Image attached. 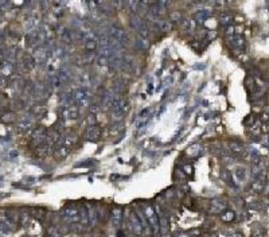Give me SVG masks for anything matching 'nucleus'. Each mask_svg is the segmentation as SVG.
Listing matches in <instances>:
<instances>
[{"instance_id": "9b49d317", "label": "nucleus", "mask_w": 269, "mask_h": 237, "mask_svg": "<svg viewBox=\"0 0 269 237\" xmlns=\"http://www.w3.org/2000/svg\"><path fill=\"white\" fill-rule=\"evenodd\" d=\"M57 80H58L59 85H65V84H67L69 81H70V71H69L66 67H62V69L58 71Z\"/></svg>"}, {"instance_id": "9d476101", "label": "nucleus", "mask_w": 269, "mask_h": 237, "mask_svg": "<svg viewBox=\"0 0 269 237\" xmlns=\"http://www.w3.org/2000/svg\"><path fill=\"white\" fill-rule=\"evenodd\" d=\"M97 46H98V42H97V39L94 38V35L86 34L85 35V49L87 51H93V50H96Z\"/></svg>"}, {"instance_id": "7ed1b4c3", "label": "nucleus", "mask_w": 269, "mask_h": 237, "mask_svg": "<svg viewBox=\"0 0 269 237\" xmlns=\"http://www.w3.org/2000/svg\"><path fill=\"white\" fill-rule=\"evenodd\" d=\"M90 97H92V93H90L89 88L83 86V88H80L74 92V102H76L77 107H86L90 101Z\"/></svg>"}, {"instance_id": "20e7f679", "label": "nucleus", "mask_w": 269, "mask_h": 237, "mask_svg": "<svg viewBox=\"0 0 269 237\" xmlns=\"http://www.w3.org/2000/svg\"><path fill=\"white\" fill-rule=\"evenodd\" d=\"M108 34L117 43H120V45H127V43H129V35H128V34L125 33L123 29H118V27H111Z\"/></svg>"}, {"instance_id": "b1692460", "label": "nucleus", "mask_w": 269, "mask_h": 237, "mask_svg": "<svg viewBox=\"0 0 269 237\" xmlns=\"http://www.w3.org/2000/svg\"><path fill=\"white\" fill-rule=\"evenodd\" d=\"M143 26H144V23H143V22L140 20V19H137V18H136V19H133V20H132V27H133L134 30H137V31H139V30L141 29Z\"/></svg>"}, {"instance_id": "6e6552de", "label": "nucleus", "mask_w": 269, "mask_h": 237, "mask_svg": "<svg viewBox=\"0 0 269 237\" xmlns=\"http://www.w3.org/2000/svg\"><path fill=\"white\" fill-rule=\"evenodd\" d=\"M131 220V224H132V230L133 233H136V235H140V233H143V225H141V221H140V218L137 217V213H132L129 217Z\"/></svg>"}, {"instance_id": "a211bd4d", "label": "nucleus", "mask_w": 269, "mask_h": 237, "mask_svg": "<svg viewBox=\"0 0 269 237\" xmlns=\"http://www.w3.org/2000/svg\"><path fill=\"white\" fill-rule=\"evenodd\" d=\"M229 148H230L233 152H237V154L245 152V151H243V147L240 144V143H237V142H231V143H229Z\"/></svg>"}, {"instance_id": "393cba45", "label": "nucleus", "mask_w": 269, "mask_h": 237, "mask_svg": "<svg viewBox=\"0 0 269 237\" xmlns=\"http://www.w3.org/2000/svg\"><path fill=\"white\" fill-rule=\"evenodd\" d=\"M94 59H96V55H94V54H86V55H85V64H92Z\"/></svg>"}, {"instance_id": "ddd939ff", "label": "nucleus", "mask_w": 269, "mask_h": 237, "mask_svg": "<svg viewBox=\"0 0 269 237\" xmlns=\"http://www.w3.org/2000/svg\"><path fill=\"white\" fill-rule=\"evenodd\" d=\"M87 206V211H89V220H90V226H94L96 225V222H97V210H96V208L94 206H92L90 204H87L86 205Z\"/></svg>"}, {"instance_id": "f257e3e1", "label": "nucleus", "mask_w": 269, "mask_h": 237, "mask_svg": "<svg viewBox=\"0 0 269 237\" xmlns=\"http://www.w3.org/2000/svg\"><path fill=\"white\" fill-rule=\"evenodd\" d=\"M143 213H144L149 226L152 228V232L159 233V229H160V218H159L158 213H156V209H154L151 205L145 204V205H143Z\"/></svg>"}, {"instance_id": "0eeeda50", "label": "nucleus", "mask_w": 269, "mask_h": 237, "mask_svg": "<svg viewBox=\"0 0 269 237\" xmlns=\"http://www.w3.org/2000/svg\"><path fill=\"white\" fill-rule=\"evenodd\" d=\"M85 136L89 142H97V140L101 138V128L94 125V124H92V125L87 128Z\"/></svg>"}, {"instance_id": "5701e85b", "label": "nucleus", "mask_w": 269, "mask_h": 237, "mask_svg": "<svg viewBox=\"0 0 269 237\" xmlns=\"http://www.w3.org/2000/svg\"><path fill=\"white\" fill-rule=\"evenodd\" d=\"M221 218H222L223 221H226V222H227V221H233V220H234V213L229 210V211H226V213L222 214V217H221Z\"/></svg>"}, {"instance_id": "1a4fd4ad", "label": "nucleus", "mask_w": 269, "mask_h": 237, "mask_svg": "<svg viewBox=\"0 0 269 237\" xmlns=\"http://www.w3.org/2000/svg\"><path fill=\"white\" fill-rule=\"evenodd\" d=\"M80 224L82 228H89L90 226V220H89V211H87V206L82 205L81 206V220Z\"/></svg>"}, {"instance_id": "f03ea898", "label": "nucleus", "mask_w": 269, "mask_h": 237, "mask_svg": "<svg viewBox=\"0 0 269 237\" xmlns=\"http://www.w3.org/2000/svg\"><path fill=\"white\" fill-rule=\"evenodd\" d=\"M61 217L69 224H77L81 220V206L77 205H67L62 209Z\"/></svg>"}, {"instance_id": "423d86ee", "label": "nucleus", "mask_w": 269, "mask_h": 237, "mask_svg": "<svg viewBox=\"0 0 269 237\" xmlns=\"http://www.w3.org/2000/svg\"><path fill=\"white\" fill-rule=\"evenodd\" d=\"M61 117L62 120H77L78 109L74 107H63L61 109Z\"/></svg>"}, {"instance_id": "a878e982", "label": "nucleus", "mask_w": 269, "mask_h": 237, "mask_svg": "<svg viewBox=\"0 0 269 237\" xmlns=\"http://www.w3.org/2000/svg\"><path fill=\"white\" fill-rule=\"evenodd\" d=\"M98 111H100V109H98V105H93V107L90 108V112H92L93 115L97 113V112H98Z\"/></svg>"}, {"instance_id": "4468645a", "label": "nucleus", "mask_w": 269, "mask_h": 237, "mask_svg": "<svg viewBox=\"0 0 269 237\" xmlns=\"http://www.w3.org/2000/svg\"><path fill=\"white\" fill-rule=\"evenodd\" d=\"M226 208L225 202H221V199H214L211 202V213H220Z\"/></svg>"}, {"instance_id": "dca6fc26", "label": "nucleus", "mask_w": 269, "mask_h": 237, "mask_svg": "<svg viewBox=\"0 0 269 237\" xmlns=\"http://www.w3.org/2000/svg\"><path fill=\"white\" fill-rule=\"evenodd\" d=\"M246 177V170L243 167H237L236 170H234V178H236L238 182H242L243 179H245Z\"/></svg>"}, {"instance_id": "39448f33", "label": "nucleus", "mask_w": 269, "mask_h": 237, "mask_svg": "<svg viewBox=\"0 0 269 237\" xmlns=\"http://www.w3.org/2000/svg\"><path fill=\"white\" fill-rule=\"evenodd\" d=\"M123 216H124L123 208H120V206L113 208V210H112V225H113V228H116V229L121 228V224H123Z\"/></svg>"}, {"instance_id": "f3484780", "label": "nucleus", "mask_w": 269, "mask_h": 237, "mask_svg": "<svg viewBox=\"0 0 269 237\" xmlns=\"http://www.w3.org/2000/svg\"><path fill=\"white\" fill-rule=\"evenodd\" d=\"M112 101H113V94L112 93H105L102 96V107L104 108H111L112 107Z\"/></svg>"}, {"instance_id": "2eb2a0df", "label": "nucleus", "mask_w": 269, "mask_h": 237, "mask_svg": "<svg viewBox=\"0 0 269 237\" xmlns=\"http://www.w3.org/2000/svg\"><path fill=\"white\" fill-rule=\"evenodd\" d=\"M47 57H49V54H47V50H46V49L40 47V49H38V50L35 51V59L39 62V64L45 62Z\"/></svg>"}, {"instance_id": "bb28decb", "label": "nucleus", "mask_w": 269, "mask_h": 237, "mask_svg": "<svg viewBox=\"0 0 269 237\" xmlns=\"http://www.w3.org/2000/svg\"><path fill=\"white\" fill-rule=\"evenodd\" d=\"M3 147H4V143H3V140H0V149H2Z\"/></svg>"}, {"instance_id": "aec40b11", "label": "nucleus", "mask_w": 269, "mask_h": 237, "mask_svg": "<svg viewBox=\"0 0 269 237\" xmlns=\"http://www.w3.org/2000/svg\"><path fill=\"white\" fill-rule=\"evenodd\" d=\"M61 40L63 43H71V35H70V33H69L67 30H65L63 33L61 34Z\"/></svg>"}, {"instance_id": "f8f14e48", "label": "nucleus", "mask_w": 269, "mask_h": 237, "mask_svg": "<svg viewBox=\"0 0 269 237\" xmlns=\"http://www.w3.org/2000/svg\"><path fill=\"white\" fill-rule=\"evenodd\" d=\"M245 45V39H243L242 35H233L230 38V46L234 49H238L241 50Z\"/></svg>"}, {"instance_id": "4be33fe9", "label": "nucleus", "mask_w": 269, "mask_h": 237, "mask_svg": "<svg viewBox=\"0 0 269 237\" xmlns=\"http://www.w3.org/2000/svg\"><path fill=\"white\" fill-rule=\"evenodd\" d=\"M113 90L116 93H121L124 90V84L121 81H116L114 85H113Z\"/></svg>"}, {"instance_id": "6ab92c4d", "label": "nucleus", "mask_w": 269, "mask_h": 237, "mask_svg": "<svg viewBox=\"0 0 269 237\" xmlns=\"http://www.w3.org/2000/svg\"><path fill=\"white\" fill-rule=\"evenodd\" d=\"M210 15H211V12L209 11V10H202V11H199L198 14L195 15V18H196V19H198L199 22H203V20L207 19Z\"/></svg>"}, {"instance_id": "412c9836", "label": "nucleus", "mask_w": 269, "mask_h": 237, "mask_svg": "<svg viewBox=\"0 0 269 237\" xmlns=\"http://www.w3.org/2000/svg\"><path fill=\"white\" fill-rule=\"evenodd\" d=\"M231 19H233L231 14H222L220 20H221L222 24H229V23H231Z\"/></svg>"}]
</instances>
